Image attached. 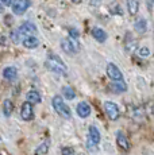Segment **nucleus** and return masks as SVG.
Listing matches in <instances>:
<instances>
[{"label":"nucleus","instance_id":"423d86ee","mask_svg":"<svg viewBox=\"0 0 154 155\" xmlns=\"http://www.w3.org/2000/svg\"><path fill=\"white\" fill-rule=\"evenodd\" d=\"M19 32L22 34L23 38L26 37H34V34L37 32V26L31 22H25L23 25H20V27L18 28Z\"/></svg>","mask_w":154,"mask_h":155},{"label":"nucleus","instance_id":"20e7f679","mask_svg":"<svg viewBox=\"0 0 154 155\" xmlns=\"http://www.w3.org/2000/svg\"><path fill=\"white\" fill-rule=\"evenodd\" d=\"M11 7H12V12L15 15H23L30 7V0H14Z\"/></svg>","mask_w":154,"mask_h":155},{"label":"nucleus","instance_id":"bb28decb","mask_svg":"<svg viewBox=\"0 0 154 155\" xmlns=\"http://www.w3.org/2000/svg\"><path fill=\"white\" fill-rule=\"evenodd\" d=\"M69 34H70V37H73L72 39H76V38L79 37V32H77L75 28H70V30H69Z\"/></svg>","mask_w":154,"mask_h":155},{"label":"nucleus","instance_id":"c756f323","mask_svg":"<svg viewBox=\"0 0 154 155\" xmlns=\"http://www.w3.org/2000/svg\"><path fill=\"white\" fill-rule=\"evenodd\" d=\"M72 3H75V4H80V3L82 2V0H70Z\"/></svg>","mask_w":154,"mask_h":155},{"label":"nucleus","instance_id":"412c9836","mask_svg":"<svg viewBox=\"0 0 154 155\" xmlns=\"http://www.w3.org/2000/svg\"><path fill=\"white\" fill-rule=\"evenodd\" d=\"M134 27H135V30H137V32H139V34H143V32L146 31V28H147L146 20L142 19V18H141V19H138L137 22H135Z\"/></svg>","mask_w":154,"mask_h":155},{"label":"nucleus","instance_id":"dca6fc26","mask_svg":"<svg viewBox=\"0 0 154 155\" xmlns=\"http://www.w3.org/2000/svg\"><path fill=\"white\" fill-rule=\"evenodd\" d=\"M124 46H126V50L129 53L135 51V49H137V42L134 41V38H132V35L130 32L126 35V43H124Z\"/></svg>","mask_w":154,"mask_h":155},{"label":"nucleus","instance_id":"4468645a","mask_svg":"<svg viewBox=\"0 0 154 155\" xmlns=\"http://www.w3.org/2000/svg\"><path fill=\"white\" fill-rule=\"evenodd\" d=\"M3 77L8 81H14V80L18 77V70L14 66H8L3 70Z\"/></svg>","mask_w":154,"mask_h":155},{"label":"nucleus","instance_id":"7c9ffc66","mask_svg":"<svg viewBox=\"0 0 154 155\" xmlns=\"http://www.w3.org/2000/svg\"><path fill=\"white\" fill-rule=\"evenodd\" d=\"M153 113H154V105H153Z\"/></svg>","mask_w":154,"mask_h":155},{"label":"nucleus","instance_id":"f8f14e48","mask_svg":"<svg viewBox=\"0 0 154 155\" xmlns=\"http://www.w3.org/2000/svg\"><path fill=\"white\" fill-rule=\"evenodd\" d=\"M88 140L92 142L93 144H97L100 142V132L96 127L91 126L89 127V131H88Z\"/></svg>","mask_w":154,"mask_h":155},{"label":"nucleus","instance_id":"f03ea898","mask_svg":"<svg viewBox=\"0 0 154 155\" xmlns=\"http://www.w3.org/2000/svg\"><path fill=\"white\" fill-rule=\"evenodd\" d=\"M53 108H54V111L58 113V115L61 116V117L64 119H70L72 117V112H70V108L65 104L64 99H62L61 96H54L53 97Z\"/></svg>","mask_w":154,"mask_h":155},{"label":"nucleus","instance_id":"aec40b11","mask_svg":"<svg viewBox=\"0 0 154 155\" xmlns=\"http://www.w3.org/2000/svg\"><path fill=\"white\" fill-rule=\"evenodd\" d=\"M14 111V105H12V101L11 100H4V103H3V113H4V116H11V113Z\"/></svg>","mask_w":154,"mask_h":155},{"label":"nucleus","instance_id":"4be33fe9","mask_svg":"<svg viewBox=\"0 0 154 155\" xmlns=\"http://www.w3.org/2000/svg\"><path fill=\"white\" fill-rule=\"evenodd\" d=\"M11 39H12L15 43H18V42H20V41L23 42V39H25V38L22 37V34L19 32V30H14V31L11 32Z\"/></svg>","mask_w":154,"mask_h":155},{"label":"nucleus","instance_id":"9b49d317","mask_svg":"<svg viewBox=\"0 0 154 155\" xmlns=\"http://www.w3.org/2000/svg\"><path fill=\"white\" fill-rule=\"evenodd\" d=\"M91 32H92V37L100 43H103L105 39H107V32H105L103 28H100V27H93Z\"/></svg>","mask_w":154,"mask_h":155},{"label":"nucleus","instance_id":"cd10ccee","mask_svg":"<svg viewBox=\"0 0 154 155\" xmlns=\"http://www.w3.org/2000/svg\"><path fill=\"white\" fill-rule=\"evenodd\" d=\"M0 2H2L3 3V5H7V7H8V5H12V0H0Z\"/></svg>","mask_w":154,"mask_h":155},{"label":"nucleus","instance_id":"7ed1b4c3","mask_svg":"<svg viewBox=\"0 0 154 155\" xmlns=\"http://www.w3.org/2000/svg\"><path fill=\"white\" fill-rule=\"evenodd\" d=\"M104 111H105L107 116L111 119V120H118L119 116H120L119 107H118L115 103H112V101H105L104 103Z\"/></svg>","mask_w":154,"mask_h":155},{"label":"nucleus","instance_id":"2f4dec72","mask_svg":"<svg viewBox=\"0 0 154 155\" xmlns=\"http://www.w3.org/2000/svg\"><path fill=\"white\" fill-rule=\"evenodd\" d=\"M0 140H2V139H0Z\"/></svg>","mask_w":154,"mask_h":155},{"label":"nucleus","instance_id":"f3484780","mask_svg":"<svg viewBox=\"0 0 154 155\" xmlns=\"http://www.w3.org/2000/svg\"><path fill=\"white\" fill-rule=\"evenodd\" d=\"M109 86H111V89L114 92H116V93H122V92H126L127 86H126V82L123 81H112L111 84H109Z\"/></svg>","mask_w":154,"mask_h":155},{"label":"nucleus","instance_id":"6ab92c4d","mask_svg":"<svg viewBox=\"0 0 154 155\" xmlns=\"http://www.w3.org/2000/svg\"><path fill=\"white\" fill-rule=\"evenodd\" d=\"M62 96L66 100H73L76 97V92H75V89H72L70 86H64V88H62Z\"/></svg>","mask_w":154,"mask_h":155},{"label":"nucleus","instance_id":"b1692460","mask_svg":"<svg viewBox=\"0 0 154 155\" xmlns=\"http://www.w3.org/2000/svg\"><path fill=\"white\" fill-rule=\"evenodd\" d=\"M109 7H111L109 10H111V12H112V14H122V11L119 10V4H116V3H115V4L112 3V4L109 5Z\"/></svg>","mask_w":154,"mask_h":155},{"label":"nucleus","instance_id":"a211bd4d","mask_svg":"<svg viewBox=\"0 0 154 155\" xmlns=\"http://www.w3.org/2000/svg\"><path fill=\"white\" fill-rule=\"evenodd\" d=\"M127 8H129L130 15H137L139 10V2L138 0H127Z\"/></svg>","mask_w":154,"mask_h":155},{"label":"nucleus","instance_id":"5701e85b","mask_svg":"<svg viewBox=\"0 0 154 155\" xmlns=\"http://www.w3.org/2000/svg\"><path fill=\"white\" fill-rule=\"evenodd\" d=\"M47 153V143H43V144H41L39 147L37 148V155L39 154H46Z\"/></svg>","mask_w":154,"mask_h":155},{"label":"nucleus","instance_id":"ddd939ff","mask_svg":"<svg viewBox=\"0 0 154 155\" xmlns=\"http://www.w3.org/2000/svg\"><path fill=\"white\" fill-rule=\"evenodd\" d=\"M26 99H27V103H30V104H39L41 103V94H39V92H37V91H28L27 92V94H26Z\"/></svg>","mask_w":154,"mask_h":155},{"label":"nucleus","instance_id":"39448f33","mask_svg":"<svg viewBox=\"0 0 154 155\" xmlns=\"http://www.w3.org/2000/svg\"><path fill=\"white\" fill-rule=\"evenodd\" d=\"M107 76L112 81H123V74L120 69L115 64H108L107 65Z\"/></svg>","mask_w":154,"mask_h":155},{"label":"nucleus","instance_id":"2eb2a0df","mask_svg":"<svg viewBox=\"0 0 154 155\" xmlns=\"http://www.w3.org/2000/svg\"><path fill=\"white\" fill-rule=\"evenodd\" d=\"M22 43L26 49H35L39 45V41H38L37 37H26Z\"/></svg>","mask_w":154,"mask_h":155},{"label":"nucleus","instance_id":"f257e3e1","mask_svg":"<svg viewBox=\"0 0 154 155\" xmlns=\"http://www.w3.org/2000/svg\"><path fill=\"white\" fill-rule=\"evenodd\" d=\"M45 66L50 71H53V73L62 74V76H65L66 71H68V68H66V65L64 64V61H62L57 54H53V53H49V54H47V59L45 62Z\"/></svg>","mask_w":154,"mask_h":155},{"label":"nucleus","instance_id":"c85d7f7f","mask_svg":"<svg viewBox=\"0 0 154 155\" xmlns=\"http://www.w3.org/2000/svg\"><path fill=\"white\" fill-rule=\"evenodd\" d=\"M4 12V5H3V3L0 2V14H3Z\"/></svg>","mask_w":154,"mask_h":155},{"label":"nucleus","instance_id":"a878e982","mask_svg":"<svg viewBox=\"0 0 154 155\" xmlns=\"http://www.w3.org/2000/svg\"><path fill=\"white\" fill-rule=\"evenodd\" d=\"M62 155H75V150L70 147H64L62 148Z\"/></svg>","mask_w":154,"mask_h":155},{"label":"nucleus","instance_id":"6e6552de","mask_svg":"<svg viewBox=\"0 0 154 155\" xmlns=\"http://www.w3.org/2000/svg\"><path fill=\"white\" fill-rule=\"evenodd\" d=\"M20 116H22V119L23 120H26V121L32 120V119H34V109H32V104L26 101V103L22 105V109H20Z\"/></svg>","mask_w":154,"mask_h":155},{"label":"nucleus","instance_id":"1a4fd4ad","mask_svg":"<svg viewBox=\"0 0 154 155\" xmlns=\"http://www.w3.org/2000/svg\"><path fill=\"white\" fill-rule=\"evenodd\" d=\"M116 143H118V146H119V148H122V150H124V151L130 150V142L122 131H118L116 132Z\"/></svg>","mask_w":154,"mask_h":155},{"label":"nucleus","instance_id":"9d476101","mask_svg":"<svg viewBox=\"0 0 154 155\" xmlns=\"http://www.w3.org/2000/svg\"><path fill=\"white\" fill-rule=\"evenodd\" d=\"M77 115L80 116V117H82V119H85V117H88V116L91 115V107L88 105L85 101H81V103L77 105Z\"/></svg>","mask_w":154,"mask_h":155},{"label":"nucleus","instance_id":"393cba45","mask_svg":"<svg viewBox=\"0 0 154 155\" xmlns=\"http://www.w3.org/2000/svg\"><path fill=\"white\" fill-rule=\"evenodd\" d=\"M139 55L141 57H149L150 50L147 49V47H141V49H139Z\"/></svg>","mask_w":154,"mask_h":155},{"label":"nucleus","instance_id":"0eeeda50","mask_svg":"<svg viewBox=\"0 0 154 155\" xmlns=\"http://www.w3.org/2000/svg\"><path fill=\"white\" fill-rule=\"evenodd\" d=\"M61 49L64 50L66 54H75L77 51V49H79V46L76 45L75 39H68V38H65V39L61 41Z\"/></svg>","mask_w":154,"mask_h":155}]
</instances>
